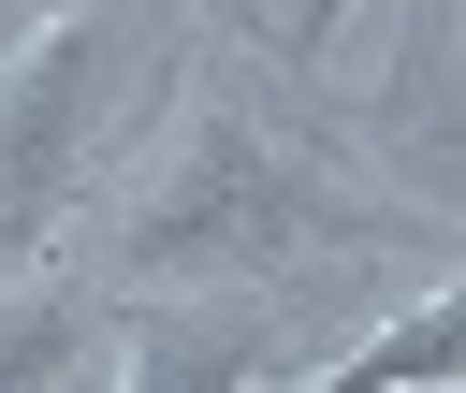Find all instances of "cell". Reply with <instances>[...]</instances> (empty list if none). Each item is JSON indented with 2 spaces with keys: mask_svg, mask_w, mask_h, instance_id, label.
<instances>
[{
  "mask_svg": "<svg viewBox=\"0 0 466 393\" xmlns=\"http://www.w3.org/2000/svg\"><path fill=\"white\" fill-rule=\"evenodd\" d=\"M248 378H262L248 291H160V306L102 320V393H248Z\"/></svg>",
  "mask_w": 466,
  "mask_h": 393,
  "instance_id": "7a4b0ae2",
  "label": "cell"
},
{
  "mask_svg": "<svg viewBox=\"0 0 466 393\" xmlns=\"http://www.w3.org/2000/svg\"><path fill=\"white\" fill-rule=\"evenodd\" d=\"M0 393H102V320L73 291H15L0 306Z\"/></svg>",
  "mask_w": 466,
  "mask_h": 393,
  "instance_id": "277c9868",
  "label": "cell"
},
{
  "mask_svg": "<svg viewBox=\"0 0 466 393\" xmlns=\"http://www.w3.org/2000/svg\"><path fill=\"white\" fill-rule=\"evenodd\" d=\"M335 15H350V0H306V44H320V29H335Z\"/></svg>",
  "mask_w": 466,
  "mask_h": 393,
  "instance_id": "8992f818",
  "label": "cell"
},
{
  "mask_svg": "<svg viewBox=\"0 0 466 393\" xmlns=\"http://www.w3.org/2000/svg\"><path fill=\"white\" fill-rule=\"evenodd\" d=\"M291 233H306V218H291V175H277L248 131H218V146H204V175H189L131 247H146L160 277H175V262H233V277H248V262H262V247H291Z\"/></svg>",
  "mask_w": 466,
  "mask_h": 393,
  "instance_id": "3957f363",
  "label": "cell"
},
{
  "mask_svg": "<svg viewBox=\"0 0 466 393\" xmlns=\"http://www.w3.org/2000/svg\"><path fill=\"white\" fill-rule=\"evenodd\" d=\"M146 73H160V29L131 0H73V15H44L0 58V262L73 218V189L116 146V116H131Z\"/></svg>",
  "mask_w": 466,
  "mask_h": 393,
  "instance_id": "6da1fadb",
  "label": "cell"
},
{
  "mask_svg": "<svg viewBox=\"0 0 466 393\" xmlns=\"http://www.w3.org/2000/svg\"><path fill=\"white\" fill-rule=\"evenodd\" d=\"M0 44H29V0H0Z\"/></svg>",
  "mask_w": 466,
  "mask_h": 393,
  "instance_id": "52a82bcc",
  "label": "cell"
},
{
  "mask_svg": "<svg viewBox=\"0 0 466 393\" xmlns=\"http://www.w3.org/2000/svg\"><path fill=\"white\" fill-rule=\"evenodd\" d=\"M320 393H466V291H437V306H408L393 335H364Z\"/></svg>",
  "mask_w": 466,
  "mask_h": 393,
  "instance_id": "5b68a950",
  "label": "cell"
}]
</instances>
